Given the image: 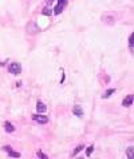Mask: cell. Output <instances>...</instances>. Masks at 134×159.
Returning a JSON list of instances; mask_svg holds the SVG:
<instances>
[{
  "label": "cell",
  "instance_id": "6da1fadb",
  "mask_svg": "<svg viewBox=\"0 0 134 159\" xmlns=\"http://www.w3.org/2000/svg\"><path fill=\"white\" fill-rule=\"evenodd\" d=\"M8 71L11 72V74H13V75H19L20 72H22V67H20V64L16 62H13L9 64L8 67Z\"/></svg>",
  "mask_w": 134,
  "mask_h": 159
},
{
  "label": "cell",
  "instance_id": "7a4b0ae2",
  "mask_svg": "<svg viewBox=\"0 0 134 159\" xmlns=\"http://www.w3.org/2000/svg\"><path fill=\"white\" fill-rule=\"evenodd\" d=\"M32 119L35 120V122H38V123H40V124L48 123V118H47V116H44V115H40V114L32 115Z\"/></svg>",
  "mask_w": 134,
  "mask_h": 159
},
{
  "label": "cell",
  "instance_id": "3957f363",
  "mask_svg": "<svg viewBox=\"0 0 134 159\" xmlns=\"http://www.w3.org/2000/svg\"><path fill=\"white\" fill-rule=\"evenodd\" d=\"M131 104H133V95H129L122 100V106L123 107H130Z\"/></svg>",
  "mask_w": 134,
  "mask_h": 159
},
{
  "label": "cell",
  "instance_id": "277c9868",
  "mask_svg": "<svg viewBox=\"0 0 134 159\" xmlns=\"http://www.w3.org/2000/svg\"><path fill=\"white\" fill-rule=\"evenodd\" d=\"M36 110H38V112H39V114H42V112H46V111H47V107H46L44 103L38 102V103H36Z\"/></svg>",
  "mask_w": 134,
  "mask_h": 159
},
{
  "label": "cell",
  "instance_id": "5b68a950",
  "mask_svg": "<svg viewBox=\"0 0 134 159\" xmlns=\"http://www.w3.org/2000/svg\"><path fill=\"white\" fill-rule=\"evenodd\" d=\"M72 114H75L76 116H83V110L80 106H75L72 107Z\"/></svg>",
  "mask_w": 134,
  "mask_h": 159
},
{
  "label": "cell",
  "instance_id": "8992f818",
  "mask_svg": "<svg viewBox=\"0 0 134 159\" xmlns=\"http://www.w3.org/2000/svg\"><path fill=\"white\" fill-rule=\"evenodd\" d=\"M4 128H5V131H7V133H13V131H15V127H13L9 122H5L4 123Z\"/></svg>",
  "mask_w": 134,
  "mask_h": 159
},
{
  "label": "cell",
  "instance_id": "52a82bcc",
  "mask_svg": "<svg viewBox=\"0 0 134 159\" xmlns=\"http://www.w3.org/2000/svg\"><path fill=\"white\" fill-rule=\"evenodd\" d=\"M62 11H63V5L62 4H58L55 8H54V13H55V15H59Z\"/></svg>",
  "mask_w": 134,
  "mask_h": 159
},
{
  "label": "cell",
  "instance_id": "ba28073f",
  "mask_svg": "<svg viewBox=\"0 0 134 159\" xmlns=\"http://www.w3.org/2000/svg\"><path fill=\"white\" fill-rule=\"evenodd\" d=\"M8 155L9 156H12V158H19L20 156V152H16V151H13L12 148L8 151Z\"/></svg>",
  "mask_w": 134,
  "mask_h": 159
},
{
  "label": "cell",
  "instance_id": "9c48e42d",
  "mask_svg": "<svg viewBox=\"0 0 134 159\" xmlns=\"http://www.w3.org/2000/svg\"><path fill=\"white\" fill-rule=\"evenodd\" d=\"M133 151H134V147H133V146H130L129 148H127V158H129V159H134Z\"/></svg>",
  "mask_w": 134,
  "mask_h": 159
},
{
  "label": "cell",
  "instance_id": "30bf717a",
  "mask_svg": "<svg viewBox=\"0 0 134 159\" xmlns=\"http://www.w3.org/2000/svg\"><path fill=\"white\" fill-rule=\"evenodd\" d=\"M133 46H134V43H133V34H131V35L129 36V47H130V51H131V52H134Z\"/></svg>",
  "mask_w": 134,
  "mask_h": 159
},
{
  "label": "cell",
  "instance_id": "8fae6325",
  "mask_svg": "<svg viewBox=\"0 0 134 159\" xmlns=\"http://www.w3.org/2000/svg\"><path fill=\"white\" fill-rule=\"evenodd\" d=\"M82 150H83V146H78L75 150H74V152H72V156H75V155L78 154V152H80Z\"/></svg>",
  "mask_w": 134,
  "mask_h": 159
},
{
  "label": "cell",
  "instance_id": "7c38bea8",
  "mask_svg": "<svg viewBox=\"0 0 134 159\" xmlns=\"http://www.w3.org/2000/svg\"><path fill=\"white\" fill-rule=\"evenodd\" d=\"M114 92H115V90H114V88H110L106 94H105V95H103V98H109L110 95H111V94H114Z\"/></svg>",
  "mask_w": 134,
  "mask_h": 159
},
{
  "label": "cell",
  "instance_id": "4fadbf2b",
  "mask_svg": "<svg viewBox=\"0 0 134 159\" xmlns=\"http://www.w3.org/2000/svg\"><path fill=\"white\" fill-rule=\"evenodd\" d=\"M38 158H43V159H48V156H47V155L46 154H43V152H42V151H38Z\"/></svg>",
  "mask_w": 134,
  "mask_h": 159
},
{
  "label": "cell",
  "instance_id": "5bb4252c",
  "mask_svg": "<svg viewBox=\"0 0 134 159\" xmlns=\"http://www.w3.org/2000/svg\"><path fill=\"white\" fill-rule=\"evenodd\" d=\"M93 150H94V146L87 147V150H86V155H87V156H90V155H91V152H93Z\"/></svg>",
  "mask_w": 134,
  "mask_h": 159
},
{
  "label": "cell",
  "instance_id": "9a60e30c",
  "mask_svg": "<svg viewBox=\"0 0 134 159\" xmlns=\"http://www.w3.org/2000/svg\"><path fill=\"white\" fill-rule=\"evenodd\" d=\"M42 13H43V15H51V9H50V8H44Z\"/></svg>",
  "mask_w": 134,
  "mask_h": 159
}]
</instances>
